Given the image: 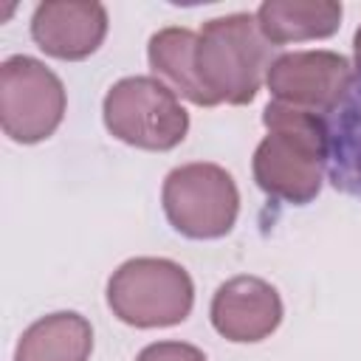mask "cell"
<instances>
[{
    "mask_svg": "<svg viewBox=\"0 0 361 361\" xmlns=\"http://www.w3.org/2000/svg\"><path fill=\"white\" fill-rule=\"evenodd\" d=\"M268 135L254 152L257 186L288 203H307L319 195L330 158L327 124L302 107L271 102L262 113Z\"/></svg>",
    "mask_w": 361,
    "mask_h": 361,
    "instance_id": "1",
    "label": "cell"
},
{
    "mask_svg": "<svg viewBox=\"0 0 361 361\" xmlns=\"http://www.w3.org/2000/svg\"><path fill=\"white\" fill-rule=\"evenodd\" d=\"M271 56L257 17L226 14L209 20L195 45V71L212 104H248L262 76H268Z\"/></svg>",
    "mask_w": 361,
    "mask_h": 361,
    "instance_id": "2",
    "label": "cell"
},
{
    "mask_svg": "<svg viewBox=\"0 0 361 361\" xmlns=\"http://www.w3.org/2000/svg\"><path fill=\"white\" fill-rule=\"evenodd\" d=\"M195 288L189 274L161 257H135L107 282L110 310L133 327H169L189 316Z\"/></svg>",
    "mask_w": 361,
    "mask_h": 361,
    "instance_id": "3",
    "label": "cell"
},
{
    "mask_svg": "<svg viewBox=\"0 0 361 361\" xmlns=\"http://www.w3.org/2000/svg\"><path fill=\"white\" fill-rule=\"evenodd\" d=\"M107 130L141 149H172L186 138L189 116L175 90L152 76H127L104 96Z\"/></svg>",
    "mask_w": 361,
    "mask_h": 361,
    "instance_id": "4",
    "label": "cell"
},
{
    "mask_svg": "<svg viewBox=\"0 0 361 361\" xmlns=\"http://www.w3.org/2000/svg\"><path fill=\"white\" fill-rule=\"evenodd\" d=\"M164 212L175 231L192 240H212L231 231L240 195L231 175L217 164H183L164 180Z\"/></svg>",
    "mask_w": 361,
    "mask_h": 361,
    "instance_id": "5",
    "label": "cell"
},
{
    "mask_svg": "<svg viewBox=\"0 0 361 361\" xmlns=\"http://www.w3.org/2000/svg\"><path fill=\"white\" fill-rule=\"evenodd\" d=\"M65 116V87L54 71L31 56H8L0 65V124L11 141L37 144Z\"/></svg>",
    "mask_w": 361,
    "mask_h": 361,
    "instance_id": "6",
    "label": "cell"
},
{
    "mask_svg": "<svg viewBox=\"0 0 361 361\" xmlns=\"http://www.w3.org/2000/svg\"><path fill=\"white\" fill-rule=\"evenodd\" d=\"M265 82L282 104L330 113L344 102L353 85V68L333 51H293L271 62Z\"/></svg>",
    "mask_w": 361,
    "mask_h": 361,
    "instance_id": "7",
    "label": "cell"
},
{
    "mask_svg": "<svg viewBox=\"0 0 361 361\" xmlns=\"http://www.w3.org/2000/svg\"><path fill=\"white\" fill-rule=\"evenodd\" d=\"M107 34V11L93 0H48L31 20L34 42L56 59L90 56Z\"/></svg>",
    "mask_w": 361,
    "mask_h": 361,
    "instance_id": "8",
    "label": "cell"
},
{
    "mask_svg": "<svg viewBox=\"0 0 361 361\" xmlns=\"http://www.w3.org/2000/svg\"><path fill=\"white\" fill-rule=\"evenodd\" d=\"M282 322V299L259 276H234L212 299V324L228 341H262Z\"/></svg>",
    "mask_w": 361,
    "mask_h": 361,
    "instance_id": "9",
    "label": "cell"
},
{
    "mask_svg": "<svg viewBox=\"0 0 361 361\" xmlns=\"http://www.w3.org/2000/svg\"><path fill=\"white\" fill-rule=\"evenodd\" d=\"M341 23V3L333 0H268L257 8V25L268 42H302L330 37Z\"/></svg>",
    "mask_w": 361,
    "mask_h": 361,
    "instance_id": "10",
    "label": "cell"
},
{
    "mask_svg": "<svg viewBox=\"0 0 361 361\" xmlns=\"http://www.w3.org/2000/svg\"><path fill=\"white\" fill-rule=\"evenodd\" d=\"M93 327L85 316L62 310L34 322L17 341L14 361H87Z\"/></svg>",
    "mask_w": 361,
    "mask_h": 361,
    "instance_id": "11",
    "label": "cell"
},
{
    "mask_svg": "<svg viewBox=\"0 0 361 361\" xmlns=\"http://www.w3.org/2000/svg\"><path fill=\"white\" fill-rule=\"evenodd\" d=\"M195 45L197 34L189 28H161L149 39V65L161 73L180 96L200 107H212L209 93L203 90L197 71H195Z\"/></svg>",
    "mask_w": 361,
    "mask_h": 361,
    "instance_id": "12",
    "label": "cell"
},
{
    "mask_svg": "<svg viewBox=\"0 0 361 361\" xmlns=\"http://www.w3.org/2000/svg\"><path fill=\"white\" fill-rule=\"evenodd\" d=\"M330 135V175L336 186L361 195V79L338 104V118L327 127Z\"/></svg>",
    "mask_w": 361,
    "mask_h": 361,
    "instance_id": "13",
    "label": "cell"
},
{
    "mask_svg": "<svg viewBox=\"0 0 361 361\" xmlns=\"http://www.w3.org/2000/svg\"><path fill=\"white\" fill-rule=\"evenodd\" d=\"M135 361H206V355L183 341H158L144 347Z\"/></svg>",
    "mask_w": 361,
    "mask_h": 361,
    "instance_id": "14",
    "label": "cell"
},
{
    "mask_svg": "<svg viewBox=\"0 0 361 361\" xmlns=\"http://www.w3.org/2000/svg\"><path fill=\"white\" fill-rule=\"evenodd\" d=\"M355 65H358V71H361V28L355 31Z\"/></svg>",
    "mask_w": 361,
    "mask_h": 361,
    "instance_id": "15",
    "label": "cell"
}]
</instances>
